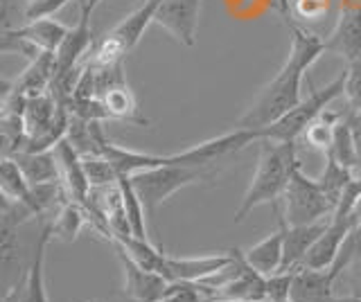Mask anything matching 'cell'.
<instances>
[{"label":"cell","mask_w":361,"mask_h":302,"mask_svg":"<svg viewBox=\"0 0 361 302\" xmlns=\"http://www.w3.org/2000/svg\"><path fill=\"white\" fill-rule=\"evenodd\" d=\"M287 23H289V34H291L287 61L282 63L280 73L274 80L259 88L251 106L246 108V113L237 120V127L240 129L262 131L274 125L276 120H280L287 111L296 106L302 99L300 88H302L305 75H307V70L325 52V41L321 37L300 30L298 25H293L291 20H287Z\"/></svg>","instance_id":"1"},{"label":"cell","mask_w":361,"mask_h":302,"mask_svg":"<svg viewBox=\"0 0 361 302\" xmlns=\"http://www.w3.org/2000/svg\"><path fill=\"white\" fill-rule=\"evenodd\" d=\"M259 161L255 167L253 181L248 185L240 208L235 212V223H242L255 208L274 206L278 210V201L282 199L289 183V176L300 161L296 156V142H274L259 140Z\"/></svg>","instance_id":"2"},{"label":"cell","mask_w":361,"mask_h":302,"mask_svg":"<svg viewBox=\"0 0 361 302\" xmlns=\"http://www.w3.org/2000/svg\"><path fill=\"white\" fill-rule=\"evenodd\" d=\"M219 176V167H188V165H158L131 176V183L138 192L145 210L154 215L167 199L190 185H201L214 181Z\"/></svg>","instance_id":"3"},{"label":"cell","mask_w":361,"mask_h":302,"mask_svg":"<svg viewBox=\"0 0 361 302\" xmlns=\"http://www.w3.org/2000/svg\"><path fill=\"white\" fill-rule=\"evenodd\" d=\"M345 86V70L338 73V77L330 84H325L323 88H312V93L300 99V102L287 111L280 120H276L274 125L262 129V140H274V142H296L302 131L307 129L312 122L321 115V111L327 108V104L334 102L336 97L343 95Z\"/></svg>","instance_id":"4"},{"label":"cell","mask_w":361,"mask_h":302,"mask_svg":"<svg viewBox=\"0 0 361 302\" xmlns=\"http://www.w3.org/2000/svg\"><path fill=\"white\" fill-rule=\"evenodd\" d=\"M282 203H285V212H282L280 219L287 226H307V223L330 219L334 212L332 201L325 196L319 181L305 174L300 163L293 167L289 176Z\"/></svg>","instance_id":"5"},{"label":"cell","mask_w":361,"mask_h":302,"mask_svg":"<svg viewBox=\"0 0 361 302\" xmlns=\"http://www.w3.org/2000/svg\"><path fill=\"white\" fill-rule=\"evenodd\" d=\"M255 140H262V131L235 127L233 131L224 133V136L210 138L190 149L165 156V163L188 165V167H219L221 170V165L226 161H233L235 153H240L244 147H248Z\"/></svg>","instance_id":"6"},{"label":"cell","mask_w":361,"mask_h":302,"mask_svg":"<svg viewBox=\"0 0 361 302\" xmlns=\"http://www.w3.org/2000/svg\"><path fill=\"white\" fill-rule=\"evenodd\" d=\"M203 0H161L154 23L172 34L180 46L195 48Z\"/></svg>","instance_id":"7"},{"label":"cell","mask_w":361,"mask_h":302,"mask_svg":"<svg viewBox=\"0 0 361 302\" xmlns=\"http://www.w3.org/2000/svg\"><path fill=\"white\" fill-rule=\"evenodd\" d=\"M325 41V52H332L348 63L361 57V3H345L330 37Z\"/></svg>","instance_id":"8"},{"label":"cell","mask_w":361,"mask_h":302,"mask_svg":"<svg viewBox=\"0 0 361 302\" xmlns=\"http://www.w3.org/2000/svg\"><path fill=\"white\" fill-rule=\"evenodd\" d=\"M90 14L88 9L79 3V18H77V25H73L68 30L66 39L61 41L59 50L54 52V77L56 75H66V73H73L77 68L79 59L95 46L93 41V30H90ZM52 77V80H54Z\"/></svg>","instance_id":"9"},{"label":"cell","mask_w":361,"mask_h":302,"mask_svg":"<svg viewBox=\"0 0 361 302\" xmlns=\"http://www.w3.org/2000/svg\"><path fill=\"white\" fill-rule=\"evenodd\" d=\"M118 257L124 271V294L135 302H158L169 287L167 279L161 273L147 271L138 266L131 257L118 246Z\"/></svg>","instance_id":"10"},{"label":"cell","mask_w":361,"mask_h":302,"mask_svg":"<svg viewBox=\"0 0 361 302\" xmlns=\"http://www.w3.org/2000/svg\"><path fill=\"white\" fill-rule=\"evenodd\" d=\"M338 275L332 268H291V302H330Z\"/></svg>","instance_id":"11"},{"label":"cell","mask_w":361,"mask_h":302,"mask_svg":"<svg viewBox=\"0 0 361 302\" xmlns=\"http://www.w3.org/2000/svg\"><path fill=\"white\" fill-rule=\"evenodd\" d=\"M233 255L217 253V255H201V257H169L165 260L163 277L167 282H201L208 275L217 273L219 268L231 264Z\"/></svg>","instance_id":"12"},{"label":"cell","mask_w":361,"mask_h":302,"mask_svg":"<svg viewBox=\"0 0 361 302\" xmlns=\"http://www.w3.org/2000/svg\"><path fill=\"white\" fill-rule=\"evenodd\" d=\"M52 239L50 230V219H43L37 241H34L32 251V262L25 277H23V289H20V302H50L48 289H45V251Z\"/></svg>","instance_id":"13"},{"label":"cell","mask_w":361,"mask_h":302,"mask_svg":"<svg viewBox=\"0 0 361 302\" xmlns=\"http://www.w3.org/2000/svg\"><path fill=\"white\" fill-rule=\"evenodd\" d=\"M52 151L56 156V163H59L61 183H63L68 199L77 201V203H86V199L90 196V183L84 172L82 156L77 153V149L66 138L56 144Z\"/></svg>","instance_id":"14"},{"label":"cell","mask_w":361,"mask_h":302,"mask_svg":"<svg viewBox=\"0 0 361 302\" xmlns=\"http://www.w3.org/2000/svg\"><path fill=\"white\" fill-rule=\"evenodd\" d=\"M353 228V221L341 219V217H332L327 223L325 232L319 239L314 241V246L307 251V255L302 257V262L298 266H307V268H330L338 255V248L345 239L348 230Z\"/></svg>","instance_id":"15"},{"label":"cell","mask_w":361,"mask_h":302,"mask_svg":"<svg viewBox=\"0 0 361 302\" xmlns=\"http://www.w3.org/2000/svg\"><path fill=\"white\" fill-rule=\"evenodd\" d=\"M97 153L104 156V158L111 163V167L116 170L118 178L120 176H133L138 172L152 170V167L165 165V156L142 153V151H133V149H127V147H120V144L111 142L106 136L99 138Z\"/></svg>","instance_id":"16"},{"label":"cell","mask_w":361,"mask_h":302,"mask_svg":"<svg viewBox=\"0 0 361 302\" xmlns=\"http://www.w3.org/2000/svg\"><path fill=\"white\" fill-rule=\"evenodd\" d=\"M330 219L307 223V226H287V223L280 219L282 228H285V239H282V251H285V255H282V271H291V268H296L302 262V257L307 255L314 241L325 232Z\"/></svg>","instance_id":"17"},{"label":"cell","mask_w":361,"mask_h":302,"mask_svg":"<svg viewBox=\"0 0 361 302\" xmlns=\"http://www.w3.org/2000/svg\"><path fill=\"white\" fill-rule=\"evenodd\" d=\"M214 300H231V302H269L267 300V277L259 275L255 268L246 262L242 271L231 284H226L214 294Z\"/></svg>","instance_id":"18"},{"label":"cell","mask_w":361,"mask_h":302,"mask_svg":"<svg viewBox=\"0 0 361 302\" xmlns=\"http://www.w3.org/2000/svg\"><path fill=\"white\" fill-rule=\"evenodd\" d=\"M68 25L59 23L56 18H41V20H32V23H23L16 27V34L27 43L34 52H56L61 46V41L68 34Z\"/></svg>","instance_id":"19"},{"label":"cell","mask_w":361,"mask_h":302,"mask_svg":"<svg viewBox=\"0 0 361 302\" xmlns=\"http://www.w3.org/2000/svg\"><path fill=\"white\" fill-rule=\"evenodd\" d=\"M282 239H285V228H282V221H280L278 230H274L269 237H264L262 241H257L251 246V248L244 251L246 262L264 277L280 273L282 271V255H285V251H282Z\"/></svg>","instance_id":"20"},{"label":"cell","mask_w":361,"mask_h":302,"mask_svg":"<svg viewBox=\"0 0 361 302\" xmlns=\"http://www.w3.org/2000/svg\"><path fill=\"white\" fill-rule=\"evenodd\" d=\"M97 99L102 108H104L106 120H131L147 125L142 118H138V104H135V97L124 80L104 86L97 93Z\"/></svg>","instance_id":"21"},{"label":"cell","mask_w":361,"mask_h":302,"mask_svg":"<svg viewBox=\"0 0 361 302\" xmlns=\"http://www.w3.org/2000/svg\"><path fill=\"white\" fill-rule=\"evenodd\" d=\"M158 5H161V0H145V3H140V7L135 9L133 14H129L127 18L122 20V23H118L109 32V37L116 39L129 54L140 43L145 30L154 23V14H156Z\"/></svg>","instance_id":"22"},{"label":"cell","mask_w":361,"mask_h":302,"mask_svg":"<svg viewBox=\"0 0 361 302\" xmlns=\"http://www.w3.org/2000/svg\"><path fill=\"white\" fill-rule=\"evenodd\" d=\"M16 163L30 185L61 181L59 163H56V156L52 149L50 151H20L16 156Z\"/></svg>","instance_id":"23"},{"label":"cell","mask_w":361,"mask_h":302,"mask_svg":"<svg viewBox=\"0 0 361 302\" xmlns=\"http://www.w3.org/2000/svg\"><path fill=\"white\" fill-rule=\"evenodd\" d=\"M113 244L120 246V248L127 253L138 266L147 268V271H154V273L163 275L167 253L161 248V246H154L149 241V237L142 239V237H135V234H122V237L113 239Z\"/></svg>","instance_id":"24"},{"label":"cell","mask_w":361,"mask_h":302,"mask_svg":"<svg viewBox=\"0 0 361 302\" xmlns=\"http://www.w3.org/2000/svg\"><path fill=\"white\" fill-rule=\"evenodd\" d=\"M18 228L20 223L9 212H3V219H0V282H7L20 264Z\"/></svg>","instance_id":"25"},{"label":"cell","mask_w":361,"mask_h":302,"mask_svg":"<svg viewBox=\"0 0 361 302\" xmlns=\"http://www.w3.org/2000/svg\"><path fill=\"white\" fill-rule=\"evenodd\" d=\"M86 223H88L86 208L82 203H77V201L68 199L59 208V212L50 219L52 239H61L66 244H71L79 237V232L84 230Z\"/></svg>","instance_id":"26"},{"label":"cell","mask_w":361,"mask_h":302,"mask_svg":"<svg viewBox=\"0 0 361 302\" xmlns=\"http://www.w3.org/2000/svg\"><path fill=\"white\" fill-rule=\"evenodd\" d=\"M27 149V133L23 118L7 106H0V158H16Z\"/></svg>","instance_id":"27"},{"label":"cell","mask_w":361,"mask_h":302,"mask_svg":"<svg viewBox=\"0 0 361 302\" xmlns=\"http://www.w3.org/2000/svg\"><path fill=\"white\" fill-rule=\"evenodd\" d=\"M118 187H120V194H122V206H124V215H127V221H129L131 234L147 239V221H145L147 210H145L142 201H140L138 192H135V187L131 183V176H120Z\"/></svg>","instance_id":"28"},{"label":"cell","mask_w":361,"mask_h":302,"mask_svg":"<svg viewBox=\"0 0 361 302\" xmlns=\"http://www.w3.org/2000/svg\"><path fill=\"white\" fill-rule=\"evenodd\" d=\"M357 172H353V170H348V167H343L341 163H336L332 156H327L325 153V167H323V172H321V176L316 178L319 181V185H321V189L325 192V196L332 201V206L336 208V203H338V199H341V194H343V189L348 187V183L353 181V176H355Z\"/></svg>","instance_id":"29"},{"label":"cell","mask_w":361,"mask_h":302,"mask_svg":"<svg viewBox=\"0 0 361 302\" xmlns=\"http://www.w3.org/2000/svg\"><path fill=\"white\" fill-rule=\"evenodd\" d=\"M327 156H332L336 163H341L348 170L357 172V149H355V138H353V129H350L348 120H343L334 127V136H332V147L327 151ZM359 174V172H357Z\"/></svg>","instance_id":"30"},{"label":"cell","mask_w":361,"mask_h":302,"mask_svg":"<svg viewBox=\"0 0 361 302\" xmlns=\"http://www.w3.org/2000/svg\"><path fill=\"white\" fill-rule=\"evenodd\" d=\"M0 187L5 189V194L14 201L25 199L30 192V183L23 176L16 158H0Z\"/></svg>","instance_id":"31"},{"label":"cell","mask_w":361,"mask_h":302,"mask_svg":"<svg viewBox=\"0 0 361 302\" xmlns=\"http://www.w3.org/2000/svg\"><path fill=\"white\" fill-rule=\"evenodd\" d=\"M82 163H84V172H86V178L90 183V189L109 187V185L118 183V174H116V170H113L111 163L104 158V156H99V153L82 156Z\"/></svg>","instance_id":"32"},{"label":"cell","mask_w":361,"mask_h":302,"mask_svg":"<svg viewBox=\"0 0 361 302\" xmlns=\"http://www.w3.org/2000/svg\"><path fill=\"white\" fill-rule=\"evenodd\" d=\"M359 257H361V221L353 223V228L348 230L341 248H338L336 260L330 268L336 275H341L350 264H353L355 260H359Z\"/></svg>","instance_id":"33"},{"label":"cell","mask_w":361,"mask_h":302,"mask_svg":"<svg viewBox=\"0 0 361 302\" xmlns=\"http://www.w3.org/2000/svg\"><path fill=\"white\" fill-rule=\"evenodd\" d=\"M212 300L201 282H169L165 296L158 302H208Z\"/></svg>","instance_id":"34"},{"label":"cell","mask_w":361,"mask_h":302,"mask_svg":"<svg viewBox=\"0 0 361 302\" xmlns=\"http://www.w3.org/2000/svg\"><path fill=\"white\" fill-rule=\"evenodd\" d=\"M334 127H336V125H332V122H327V120H323V118L319 115L307 129L302 131V138H305V142H307L310 147H314L316 151L327 153V151H330V147H332Z\"/></svg>","instance_id":"35"},{"label":"cell","mask_w":361,"mask_h":302,"mask_svg":"<svg viewBox=\"0 0 361 302\" xmlns=\"http://www.w3.org/2000/svg\"><path fill=\"white\" fill-rule=\"evenodd\" d=\"M343 97L350 111H361V57L348 63Z\"/></svg>","instance_id":"36"},{"label":"cell","mask_w":361,"mask_h":302,"mask_svg":"<svg viewBox=\"0 0 361 302\" xmlns=\"http://www.w3.org/2000/svg\"><path fill=\"white\" fill-rule=\"evenodd\" d=\"M68 3L71 0H25V23L41 18H54V14Z\"/></svg>","instance_id":"37"},{"label":"cell","mask_w":361,"mask_h":302,"mask_svg":"<svg viewBox=\"0 0 361 302\" xmlns=\"http://www.w3.org/2000/svg\"><path fill=\"white\" fill-rule=\"evenodd\" d=\"M330 12V0H293L291 14L302 20H321Z\"/></svg>","instance_id":"38"},{"label":"cell","mask_w":361,"mask_h":302,"mask_svg":"<svg viewBox=\"0 0 361 302\" xmlns=\"http://www.w3.org/2000/svg\"><path fill=\"white\" fill-rule=\"evenodd\" d=\"M338 279H343L345 282V287H348V291L350 294L348 296H357V298H361V257L359 260H355L353 264H350L345 271L338 275Z\"/></svg>","instance_id":"39"},{"label":"cell","mask_w":361,"mask_h":302,"mask_svg":"<svg viewBox=\"0 0 361 302\" xmlns=\"http://www.w3.org/2000/svg\"><path fill=\"white\" fill-rule=\"evenodd\" d=\"M345 120L350 129H353V138H355V149H357V167H359V174H361V111H348Z\"/></svg>","instance_id":"40"},{"label":"cell","mask_w":361,"mask_h":302,"mask_svg":"<svg viewBox=\"0 0 361 302\" xmlns=\"http://www.w3.org/2000/svg\"><path fill=\"white\" fill-rule=\"evenodd\" d=\"M11 93H14V82H9V80H5V77H0V106L7 102Z\"/></svg>","instance_id":"41"},{"label":"cell","mask_w":361,"mask_h":302,"mask_svg":"<svg viewBox=\"0 0 361 302\" xmlns=\"http://www.w3.org/2000/svg\"><path fill=\"white\" fill-rule=\"evenodd\" d=\"M20 289H23V282L14 284L7 289V294L0 298V302H20Z\"/></svg>","instance_id":"42"},{"label":"cell","mask_w":361,"mask_h":302,"mask_svg":"<svg viewBox=\"0 0 361 302\" xmlns=\"http://www.w3.org/2000/svg\"><path fill=\"white\" fill-rule=\"evenodd\" d=\"M11 206H14V201H11V199L5 194V189L0 187V212H9Z\"/></svg>","instance_id":"43"},{"label":"cell","mask_w":361,"mask_h":302,"mask_svg":"<svg viewBox=\"0 0 361 302\" xmlns=\"http://www.w3.org/2000/svg\"><path fill=\"white\" fill-rule=\"evenodd\" d=\"M350 219H353V223H359L361 221V196L357 199L355 210H353V215H350Z\"/></svg>","instance_id":"44"},{"label":"cell","mask_w":361,"mask_h":302,"mask_svg":"<svg viewBox=\"0 0 361 302\" xmlns=\"http://www.w3.org/2000/svg\"><path fill=\"white\" fill-rule=\"evenodd\" d=\"M79 3H82L86 9H88V12H95V9H97V5L102 3V0H79Z\"/></svg>","instance_id":"45"},{"label":"cell","mask_w":361,"mask_h":302,"mask_svg":"<svg viewBox=\"0 0 361 302\" xmlns=\"http://www.w3.org/2000/svg\"><path fill=\"white\" fill-rule=\"evenodd\" d=\"M330 302H361V298H357V296H334Z\"/></svg>","instance_id":"46"},{"label":"cell","mask_w":361,"mask_h":302,"mask_svg":"<svg viewBox=\"0 0 361 302\" xmlns=\"http://www.w3.org/2000/svg\"><path fill=\"white\" fill-rule=\"evenodd\" d=\"M208 302H231V300H208Z\"/></svg>","instance_id":"47"},{"label":"cell","mask_w":361,"mask_h":302,"mask_svg":"<svg viewBox=\"0 0 361 302\" xmlns=\"http://www.w3.org/2000/svg\"><path fill=\"white\" fill-rule=\"evenodd\" d=\"M280 302H291V298H287V300H280Z\"/></svg>","instance_id":"48"},{"label":"cell","mask_w":361,"mask_h":302,"mask_svg":"<svg viewBox=\"0 0 361 302\" xmlns=\"http://www.w3.org/2000/svg\"><path fill=\"white\" fill-rule=\"evenodd\" d=\"M84 302H90V300H84Z\"/></svg>","instance_id":"49"},{"label":"cell","mask_w":361,"mask_h":302,"mask_svg":"<svg viewBox=\"0 0 361 302\" xmlns=\"http://www.w3.org/2000/svg\"><path fill=\"white\" fill-rule=\"evenodd\" d=\"M140 3H145V0H140Z\"/></svg>","instance_id":"50"}]
</instances>
